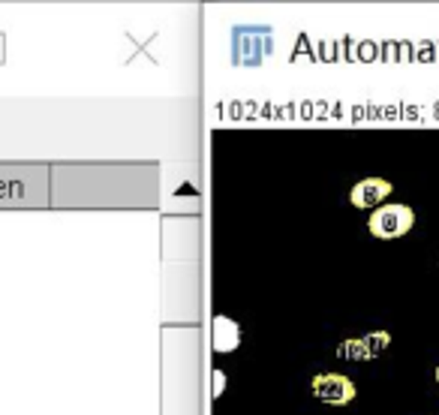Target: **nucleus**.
<instances>
[{
    "label": "nucleus",
    "instance_id": "obj_1",
    "mask_svg": "<svg viewBox=\"0 0 439 415\" xmlns=\"http://www.w3.org/2000/svg\"><path fill=\"white\" fill-rule=\"evenodd\" d=\"M415 226V211L409 205H400V202H391V205L376 208L367 220V229L373 238L379 241H394L403 238L409 229Z\"/></svg>",
    "mask_w": 439,
    "mask_h": 415
},
{
    "label": "nucleus",
    "instance_id": "obj_2",
    "mask_svg": "<svg viewBox=\"0 0 439 415\" xmlns=\"http://www.w3.org/2000/svg\"><path fill=\"white\" fill-rule=\"evenodd\" d=\"M310 391L313 397L322 403H331V407H343V403L355 400V383L343 373H316L310 379Z\"/></svg>",
    "mask_w": 439,
    "mask_h": 415
},
{
    "label": "nucleus",
    "instance_id": "obj_3",
    "mask_svg": "<svg viewBox=\"0 0 439 415\" xmlns=\"http://www.w3.org/2000/svg\"><path fill=\"white\" fill-rule=\"evenodd\" d=\"M391 190L394 187H391V181H385V178H364V181H358L352 190H349V202L361 211H376V208L385 205Z\"/></svg>",
    "mask_w": 439,
    "mask_h": 415
},
{
    "label": "nucleus",
    "instance_id": "obj_4",
    "mask_svg": "<svg viewBox=\"0 0 439 415\" xmlns=\"http://www.w3.org/2000/svg\"><path fill=\"white\" fill-rule=\"evenodd\" d=\"M238 343H241L238 322H232L229 316L214 319V349H217V352H232Z\"/></svg>",
    "mask_w": 439,
    "mask_h": 415
},
{
    "label": "nucleus",
    "instance_id": "obj_5",
    "mask_svg": "<svg viewBox=\"0 0 439 415\" xmlns=\"http://www.w3.org/2000/svg\"><path fill=\"white\" fill-rule=\"evenodd\" d=\"M337 358H343V361H370V352L364 349L361 337H349L337 346Z\"/></svg>",
    "mask_w": 439,
    "mask_h": 415
},
{
    "label": "nucleus",
    "instance_id": "obj_6",
    "mask_svg": "<svg viewBox=\"0 0 439 415\" xmlns=\"http://www.w3.org/2000/svg\"><path fill=\"white\" fill-rule=\"evenodd\" d=\"M361 343H364V349L370 352V358H379L391 346V334L388 331H370V334H364V337H361Z\"/></svg>",
    "mask_w": 439,
    "mask_h": 415
},
{
    "label": "nucleus",
    "instance_id": "obj_7",
    "mask_svg": "<svg viewBox=\"0 0 439 415\" xmlns=\"http://www.w3.org/2000/svg\"><path fill=\"white\" fill-rule=\"evenodd\" d=\"M214 379H217V385H214V395H220V391H223V373H220V370L214 373Z\"/></svg>",
    "mask_w": 439,
    "mask_h": 415
},
{
    "label": "nucleus",
    "instance_id": "obj_8",
    "mask_svg": "<svg viewBox=\"0 0 439 415\" xmlns=\"http://www.w3.org/2000/svg\"><path fill=\"white\" fill-rule=\"evenodd\" d=\"M433 376H436V385H439V367H436V373H433Z\"/></svg>",
    "mask_w": 439,
    "mask_h": 415
}]
</instances>
